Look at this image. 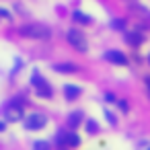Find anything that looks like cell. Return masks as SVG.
Wrapping results in <instances>:
<instances>
[{"instance_id":"6da1fadb","label":"cell","mask_w":150,"mask_h":150,"mask_svg":"<svg viewBox=\"0 0 150 150\" xmlns=\"http://www.w3.org/2000/svg\"><path fill=\"white\" fill-rule=\"evenodd\" d=\"M19 35L29 37V39H47L52 37V29L43 23H27L19 27Z\"/></svg>"},{"instance_id":"7a4b0ae2","label":"cell","mask_w":150,"mask_h":150,"mask_svg":"<svg viewBox=\"0 0 150 150\" xmlns=\"http://www.w3.org/2000/svg\"><path fill=\"white\" fill-rule=\"evenodd\" d=\"M66 39H68V43L76 50V52H80V54H86V50H88V43H86V37H84V33L80 31V29H70L68 33H66Z\"/></svg>"},{"instance_id":"3957f363","label":"cell","mask_w":150,"mask_h":150,"mask_svg":"<svg viewBox=\"0 0 150 150\" xmlns=\"http://www.w3.org/2000/svg\"><path fill=\"white\" fill-rule=\"evenodd\" d=\"M31 86H35L37 97H41V99H50V97H52V88H50L47 80H45V78H41V74H39L37 70H33V76H31Z\"/></svg>"},{"instance_id":"277c9868","label":"cell","mask_w":150,"mask_h":150,"mask_svg":"<svg viewBox=\"0 0 150 150\" xmlns=\"http://www.w3.org/2000/svg\"><path fill=\"white\" fill-rule=\"evenodd\" d=\"M45 123H47V117L41 115V113H31L25 119V127L27 129H41V127H45Z\"/></svg>"},{"instance_id":"5b68a950","label":"cell","mask_w":150,"mask_h":150,"mask_svg":"<svg viewBox=\"0 0 150 150\" xmlns=\"http://www.w3.org/2000/svg\"><path fill=\"white\" fill-rule=\"evenodd\" d=\"M4 119L6 121H21L23 119V107L17 105V103H11L4 109Z\"/></svg>"},{"instance_id":"8992f818","label":"cell","mask_w":150,"mask_h":150,"mask_svg":"<svg viewBox=\"0 0 150 150\" xmlns=\"http://www.w3.org/2000/svg\"><path fill=\"white\" fill-rule=\"evenodd\" d=\"M105 60L111 62V64H117V66H125V64H127V56L121 54L119 50H109V52H105Z\"/></svg>"},{"instance_id":"52a82bcc","label":"cell","mask_w":150,"mask_h":150,"mask_svg":"<svg viewBox=\"0 0 150 150\" xmlns=\"http://www.w3.org/2000/svg\"><path fill=\"white\" fill-rule=\"evenodd\" d=\"M58 142H60V146L62 144H66V146H78L80 144V138H78V134H74V132H70V134H66V132H58Z\"/></svg>"},{"instance_id":"ba28073f","label":"cell","mask_w":150,"mask_h":150,"mask_svg":"<svg viewBox=\"0 0 150 150\" xmlns=\"http://www.w3.org/2000/svg\"><path fill=\"white\" fill-rule=\"evenodd\" d=\"M125 43L132 45V47H138V45L144 43V35L140 31H127L125 33Z\"/></svg>"},{"instance_id":"9c48e42d","label":"cell","mask_w":150,"mask_h":150,"mask_svg":"<svg viewBox=\"0 0 150 150\" xmlns=\"http://www.w3.org/2000/svg\"><path fill=\"white\" fill-rule=\"evenodd\" d=\"M54 70L56 72H62V74H74L80 68L76 64H72V62H60V64H54Z\"/></svg>"},{"instance_id":"30bf717a","label":"cell","mask_w":150,"mask_h":150,"mask_svg":"<svg viewBox=\"0 0 150 150\" xmlns=\"http://www.w3.org/2000/svg\"><path fill=\"white\" fill-rule=\"evenodd\" d=\"M80 86L78 84H64V97L68 99V101H74V99H78L80 97Z\"/></svg>"},{"instance_id":"8fae6325","label":"cell","mask_w":150,"mask_h":150,"mask_svg":"<svg viewBox=\"0 0 150 150\" xmlns=\"http://www.w3.org/2000/svg\"><path fill=\"white\" fill-rule=\"evenodd\" d=\"M72 19H74L78 25H91V23H93V19H91L88 15H84L82 11H74V13H72Z\"/></svg>"},{"instance_id":"7c38bea8","label":"cell","mask_w":150,"mask_h":150,"mask_svg":"<svg viewBox=\"0 0 150 150\" xmlns=\"http://www.w3.org/2000/svg\"><path fill=\"white\" fill-rule=\"evenodd\" d=\"M80 121H82V113H80V111H72L70 117H68V123H70L72 127H76Z\"/></svg>"},{"instance_id":"4fadbf2b","label":"cell","mask_w":150,"mask_h":150,"mask_svg":"<svg viewBox=\"0 0 150 150\" xmlns=\"http://www.w3.org/2000/svg\"><path fill=\"white\" fill-rule=\"evenodd\" d=\"M109 25H111V29H115V31H123V29H125V21H123V19H113Z\"/></svg>"},{"instance_id":"5bb4252c","label":"cell","mask_w":150,"mask_h":150,"mask_svg":"<svg viewBox=\"0 0 150 150\" xmlns=\"http://www.w3.org/2000/svg\"><path fill=\"white\" fill-rule=\"evenodd\" d=\"M129 8L134 11V13H138V15H146V17H150V13L144 8V6H140L138 2H134V4H129Z\"/></svg>"},{"instance_id":"9a60e30c","label":"cell","mask_w":150,"mask_h":150,"mask_svg":"<svg viewBox=\"0 0 150 150\" xmlns=\"http://www.w3.org/2000/svg\"><path fill=\"white\" fill-rule=\"evenodd\" d=\"M33 150H50V144L45 140H39V142L33 144Z\"/></svg>"},{"instance_id":"2e32d148","label":"cell","mask_w":150,"mask_h":150,"mask_svg":"<svg viewBox=\"0 0 150 150\" xmlns=\"http://www.w3.org/2000/svg\"><path fill=\"white\" fill-rule=\"evenodd\" d=\"M105 115H107V121H109L111 125H115V115H113L111 111H107V109H105Z\"/></svg>"},{"instance_id":"e0dca14e","label":"cell","mask_w":150,"mask_h":150,"mask_svg":"<svg viewBox=\"0 0 150 150\" xmlns=\"http://www.w3.org/2000/svg\"><path fill=\"white\" fill-rule=\"evenodd\" d=\"M86 129H88V134H93V132H97L99 127H97V123H95V121H88V123H86Z\"/></svg>"},{"instance_id":"ac0fdd59","label":"cell","mask_w":150,"mask_h":150,"mask_svg":"<svg viewBox=\"0 0 150 150\" xmlns=\"http://www.w3.org/2000/svg\"><path fill=\"white\" fill-rule=\"evenodd\" d=\"M0 17H4V19H8V21L13 19V15H11L8 11H4V8H0Z\"/></svg>"},{"instance_id":"d6986e66","label":"cell","mask_w":150,"mask_h":150,"mask_svg":"<svg viewBox=\"0 0 150 150\" xmlns=\"http://www.w3.org/2000/svg\"><path fill=\"white\" fill-rule=\"evenodd\" d=\"M119 103V107H121V111H127V105H125V101H117Z\"/></svg>"},{"instance_id":"ffe728a7","label":"cell","mask_w":150,"mask_h":150,"mask_svg":"<svg viewBox=\"0 0 150 150\" xmlns=\"http://www.w3.org/2000/svg\"><path fill=\"white\" fill-rule=\"evenodd\" d=\"M105 99H107V101H115V97H113L111 93H107V95H105Z\"/></svg>"},{"instance_id":"44dd1931","label":"cell","mask_w":150,"mask_h":150,"mask_svg":"<svg viewBox=\"0 0 150 150\" xmlns=\"http://www.w3.org/2000/svg\"><path fill=\"white\" fill-rule=\"evenodd\" d=\"M146 91H148V97H150V78H146Z\"/></svg>"},{"instance_id":"7402d4cb","label":"cell","mask_w":150,"mask_h":150,"mask_svg":"<svg viewBox=\"0 0 150 150\" xmlns=\"http://www.w3.org/2000/svg\"><path fill=\"white\" fill-rule=\"evenodd\" d=\"M4 127H6V125H4V121H0V132H4Z\"/></svg>"}]
</instances>
